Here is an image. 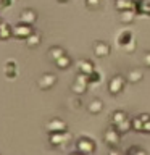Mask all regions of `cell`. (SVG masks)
Here are the masks:
<instances>
[{
    "label": "cell",
    "mask_w": 150,
    "mask_h": 155,
    "mask_svg": "<svg viewBox=\"0 0 150 155\" xmlns=\"http://www.w3.org/2000/svg\"><path fill=\"white\" fill-rule=\"evenodd\" d=\"M73 139V134L70 131H63V133H52L48 134V142H50L53 147H57V145H65L68 144L70 140Z\"/></svg>",
    "instance_id": "cell-1"
},
{
    "label": "cell",
    "mask_w": 150,
    "mask_h": 155,
    "mask_svg": "<svg viewBox=\"0 0 150 155\" xmlns=\"http://www.w3.org/2000/svg\"><path fill=\"white\" fill-rule=\"evenodd\" d=\"M76 149H77V152L82 153V155H92L95 150V142L89 137H81L76 144Z\"/></svg>",
    "instance_id": "cell-2"
},
{
    "label": "cell",
    "mask_w": 150,
    "mask_h": 155,
    "mask_svg": "<svg viewBox=\"0 0 150 155\" xmlns=\"http://www.w3.org/2000/svg\"><path fill=\"white\" fill-rule=\"evenodd\" d=\"M124 84H126V78L121 76V74H116L110 79L108 82V91L111 95H118L121 91L124 89Z\"/></svg>",
    "instance_id": "cell-3"
},
{
    "label": "cell",
    "mask_w": 150,
    "mask_h": 155,
    "mask_svg": "<svg viewBox=\"0 0 150 155\" xmlns=\"http://www.w3.org/2000/svg\"><path fill=\"white\" fill-rule=\"evenodd\" d=\"M45 129H47L48 134H52V133H63V131H68V124H66L65 120L52 118V120L45 124Z\"/></svg>",
    "instance_id": "cell-4"
},
{
    "label": "cell",
    "mask_w": 150,
    "mask_h": 155,
    "mask_svg": "<svg viewBox=\"0 0 150 155\" xmlns=\"http://www.w3.org/2000/svg\"><path fill=\"white\" fill-rule=\"evenodd\" d=\"M87 86H89V76L86 74H77V78L74 79V82L71 84V91H74L77 95L79 94H84V92L87 91Z\"/></svg>",
    "instance_id": "cell-5"
},
{
    "label": "cell",
    "mask_w": 150,
    "mask_h": 155,
    "mask_svg": "<svg viewBox=\"0 0 150 155\" xmlns=\"http://www.w3.org/2000/svg\"><path fill=\"white\" fill-rule=\"evenodd\" d=\"M55 84H57V76L52 74V73H45V74L41 76V78H39V81H37V86L41 87L42 91L52 89Z\"/></svg>",
    "instance_id": "cell-6"
},
{
    "label": "cell",
    "mask_w": 150,
    "mask_h": 155,
    "mask_svg": "<svg viewBox=\"0 0 150 155\" xmlns=\"http://www.w3.org/2000/svg\"><path fill=\"white\" fill-rule=\"evenodd\" d=\"M34 32V29H32V26H29V24H18V26H15L13 28V36H16V37H19V39H26L31 36V34Z\"/></svg>",
    "instance_id": "cell-7"
},
{
    "label": "cell",
    "mask_w": 150,
    "mask_h": 155,
    "mask_svg": "<svg viewBox=\"0 0 150 155\" xmlns=\"http://www.w3.org/2000/svg\"><path fill=\"white\" fill-rule=\"evenodd\" d=\"M103 140L106 142V145H110V147H116V145L119 144V133L115 128L106 129L105 134H103Z\"/></svg>",
    "instance_id": "cell-8"
},
{
    "label": "cell",
    "mask_w": 150,
    "mask_h": 155,
    "mask_svg": "<svg viewBox=\"0 0 150 155\" xmlns=\"http://www.w3.org/2000/svg\"><path fill=\"white\" fill-rule=\"evenodd\" d=\"M36 19H37V13L34 12V10H23L21 15H19V21H21L23 24H29V26H32L34 23H36Z\"/></svg>",
    "instance_id": "cell-9"
},
{
    "label": "cell",
    "mask_w": 150,
    "mask_h": 155,
    "mask_svg": "<svg viewBox=\"0 0 150 155\" xmlns=\"http://www.w3.org/2000/svg\"><path fill=\"white\" fill-rule=\"evenodd\" d=\"M94 53L100 58L110 55V45L103 41H97V42H94Z\"/></svg>",
    "instance_id": "cell-10"
},
{
    "label": "cell",
    "mask_w": 150,
    "mask_h": 155,
    "mask_svg": "<svg viewBox=\"0 0 150 155\" xmlns=\"http://www.w3.org/2000/svg\"><path fill=\"white\" fill-rule=\"evenodd\" d=\"M77 70H79V73L81 74H86V76H90L92 73L95 71V68H94V65H92V61L90 60H79L77 61Z\"/></svg>",
    "instance_id": "cell-11"
},
{
    "label": "cell",
    "mask_w": 150,
    "mask_h": 155,
    "mask_svg": "<svg viewBox=\"0 0 150 155\" xmlns=\"http://www.w3.org/2000/svg\"><path fill=\"white\" fill-rule=\"evenodd\" d=\"M87 110H89V113L97 115V113H100V111L103 110V104H102L100 99H94L89 105H87Z\"/></svg>",
    "instance_id": "cell-12"
},
{
    "label": "cell",
    "mask_w": 150,
    "mask_h": 155,
    "mask_svg": "<svg viewBox=\"0 0 150 155\" xmlns=\"http://www.w3.org/2000/svg\"><path fill=\"white\" fill-rule=\"evenodd\" d=\"M135 13L139 15H150V2L147 0H140V2L135 3Z\"/></svg>",
    "instance_id": "cell-13"
},
{
    "label": "cell",
    "mask_w": 150,
    "mask_h": 155,
    "mask_svg": "<svg viewBox=\"0 0 150 155\" xmlns=\"http://www.w3.org/2000/svg\"><path fill=\"white\" fill-rule=\"evenodd\" d=\"M126 120H128V115H126V111L116 110V111H113V115H111V124H113V126L123 123V121H126Z\"/></svg>",
    "instance_id": "cell-14"
},
{
    "label": "cell",
    "mask_w": 150,
    "mask_h": 155,
    "mask_svg": "<svg viewBox=\"0 0 150 155\" xmlns=\"http://www.w3.org/2000/svg\"><path fill=\"white\" fill-rule=\"evenodd\" d=\"M116 8L124 12V10H134L135 8V2L134 0H116Z\"/></svg>",
    "instance_id": "cell-15"
},
{
    "label": "cell",
    "mask_w": 150,
    "mask_h": 155,
    "mask_svg": "<svg viewBox=\"0 0 150 155\" xmlns=\"http://www.w3.org/2000/svg\"><path fill=\"white\" fill-rule=\"evenodd\" d=\"M131 39H134V37H132V32H131L129 29H123V31L118 34V44H119L121 47L126 45V44H128Z\"/></svg>",
    "instance_id": "cell-16"
},
{
    "label": "cell",
    "mask_w": 150,
    "mask_h": 155,
    "mask_svg": "<svg viewBox=\"0 0 150 155\" xmlns=\"http://www.w3.org/2000/svg\"><path fill=\"white\" fill-rule=\"evenodd\" d=\"M142 78H144V73L140 70H131L128 73V76H126V79L129 82H139V81H142Z\"/></svg>",
    "instance_id": "cell-17"
},
{
    "label": "cell",
    "mask_w": 150,
    "mask_h": 155,
    "mask_svg": "<svg viewBox=\"0 0 150 155\" xmlns=\"http://www.w3.org/2000/svg\"><path fill=\"white\" fill-rule=\"evenodd\" d=\"M48 55H50V58H52L53 61H57L58 58L65 57V55H66V52L63 50L61 47H50V50H48Z\"/></svg>",
    "instance_id": "cell-18"
},
{
    "label": "cell",
    "mask_w": 150,
    "mask_h": 155,
    "mask_svg": "<svg viewBox=\"0 0 150 155\" xmlns=\"http://www.w3.org/2000/svg\"><path fill=\"white\" fill-rule=\"evenodd\" d=\"M13 36V29L8 26L7 23H2L0 24V39L2 41H5V39H10Z\"/></svg>",
    "instance_id": "cell-19"
},
{
    "label": "cell",
    "mask_w": 150,
    "mask_h": 155,
    "mask_svg": "<svg viewBox=\"0 0 150 155\" xmlns=\"http://www.w3.org/2000/svg\"><path fill=\"white\" fill-rule=\"evenodd\" d=\"M134 15H135V10H124V12H121V16H119L121 23L129 24L134 19Z\"/></svg>",
    "instance_id": "cell-20"
},
{
    "label": "cell",
    "mask_w": 150,
    "mask_h": 155,
    "mask_svg": "<svg viewBox=\"0 0 150 155\" xmlns=\"http://www.w3.org/2000/svg\"><path fill=\"white\" fill-rule=\"evenodd\" d=\"M41 44V34L39 32H32L31 36L26 39V45L28 47H37Z\"/></svg>",
    "instance_id": "cell-21"
},
{
    "label": "cell",
    "mask_w": 150,
    "mask_h": 155,
    "mask_svg": "<svg viewBox=\"0 0 150 155\" xmlns=\"http://www.w3.org/2000/svg\"><path fill=\"white\" fill-rule=\"evenodd\" d=\"M113 128L118 131L119 134H124V133H128V131L132 128V123H131V120L128 118L126 121H123V123H119V124H116V126H113Z\"/></svg>",
    "instance_id": "cell-22"
},
{
    "label": "cell",
    "mask_w": 150,
    "mask_h": 155,
    "mask_svg": "<svg viewBox=\"0 0 150 155\" xmlns=\"http://www.w3.org/2000/svg\"><path fill=\"white\" fill-rule=\"evenodd\" d=\"M16 73H18V70H16V65H15L13 61H8L7 65H5V74H7L10 79H13V78L16 76Z\"/></svg>",
    "instance_id": "cell-23"
},
{
    "label": "cell",
    "mask_w": 150,
    "mask_h": 155,
    "mask_svg": "<svg viewBox=\"0 0 150 155\" xmlns=\"http://www.w3.org/2000/svg\"><path fill=\"white\" fill-rule=\"evenodd\" d=\"M140 121H142V133H150V115L144 113L139 116Z\"/></svg>",
    "instance_id": "cell-24"
},
{
    "label": "cell",
    "mask_w": 150,
    "mask_h": 155,
    "mask_svg": "<svg viewBox=\"0 0 150 155\" xmlns=\"http://www.w3.org/2000/svg\"><path fill=\"white\" fill-rule=\"evenodd\" d=\"M55 63H57V66L60 68V70H66V68H68V66L71 65V58L68 57V55H65V57L58 58V60H57Z\"/></svg>",
    "instance_id": "cell-25"
},
{
    "label": "cell",
    "mask_w": 150,
    "mask_h": 155,
    "mask_svg": "<svg viewBox=\"0 0 150 155\" xmlns=\"http://www.w3.org/2000/svg\"><path fill=\"white\" fill-rule=\"evenodd\" d=\"M128 155H147V152H145L142 147L134 145V147H129L128 149Z\"/></svg>",
    "instance_id": "cell-26"
},
{
    "label": "cell",
    "mask_w": 150,
    "mask_h": 155,
    "mask_svg": "<svg viewBox=\"0 0 150 155\" xmlns=\"http://www.w3.org/2000/svg\"><path fill=\"white\" fill-rule=\"evenodd\" d=\"M123 48H124V50L128 52V53L134 52V50H135V39H131V41L126 44V45H123Z\"/></svg>",
    "instance_id": "cell-27"
},
{
    "label": "cell",
    "mask_w": 150,
    "mask_h": 155,
    "mask_svg": "<svg viewBox=\"0 0 150 155\" xmlns=\"http://www.w3.org/2000/svg\"><path fill=\"white\" fill-rule=\"evenodd\" d=\"M86 5L89 8H97L100 7V0H86Z\"/></svg>",
    "instance_id": "cell-28"
},
{
    "label": "cell",
    "mask_w": 150,
    "mask_h": 155,
    "mask_svg": "<svg viewBox=\"0 0 150 155\" xmlns=\"http://www.w3.org/2000/svg\"><path fill=\"white\" fill-rule=\"evenodd\" d=\"M100 79V74H99V73H97V71H94V73H92V74L89 76V84H90V82H97V81H99Z\"/></svg>",
    "instance_id": "cell-29"
},
{
    "label": "cell",
    "mask_w": 150,
    "mask_h": 155,
    "mask_svg": "<svg viewBox=\"0 0 150 155\" xmlns=\"http://www.w3.org/2000/svg\"><path fill=\"white\" fill-rule=\"evenodd\" d=\"M142 60H144V63H145V66H148V68H150V52L145 53V55L142 57Z\"/></svg>",
    "instance_id": "cell-30"
},
{
    "label": "cell",
    "mask_w": 150,
    "mask_h": 155,
    "mask_svg": "<svg viewBox=\"0 0 150 155\" xmlns=\"http://www.w3.org/2000/svg\"><path fill=\"white\" fill-rule=\"evenodd\" d=\"M13 2H10V0H0V7L2 8H7V7H10Z\"/></svg>",
    "instance_id": "cell-31"
},
{
    "label": "cell",
    "mask_w": 150,
    "mask_h": 155,
    "mask_svg": "<svg viewBox=\"0 0 150 155\" xmlns=\"http://www.w3.org/2000/svg\"><path fill=\"white\" fill-rule=\"evenodd\" d=\"M108 155H119V153H118V152H116V150L113 149V150H110V153H108Z\"/></svg>",
    "instance_id": "cell-32"
},
{
    "label": "cell",
    "mask_w": 150,
    "mask_h": 155,
    "mask_svg": "<svg viewBox=\"0 0 150 155\" xmlns=\"http://www.w3.org/2000/svg\"><path fill=\"white\" fill-rule=\"evenodd\" d=\"M71 155H82V153H79V152H74V153H71Z\"/></svg>",
    "instance_id": "cell-33"
},
{
    "label": "cell",
    "mask_w": 150,
    "mask_h": 155,
    "mask_svg": "<svg viewBox=\"0 0 150 155\" xmlns=\"http://www.w3.org/2000/svg\"><path fill=\"white\" fill-rule=\"evenodd\" d=\"M60 2H68V0H60Z\"/></svg>",
    "instance_id": "cell-34"
},
{
    "label": "cell",
    "mask_w": 150,
    "mask_h": 155,
    "mask_svg": "<svg viewBox=\"0 0 150 155\" xmlns=\"http://www.w3.org/2000/svg\"><path fill=\"white\" fill-rule=\"evenodd\" d=\"M10 2H15V0H10Z\"/></svg>",
    "instance_id": "cell-35"
},
{
    "label": "cell",
    "mask_w": 150,
    "mask_h": 155,
    "mask_svg": "<svg viewBox=\"0 0 150 155\" xmlns=\"http://www.w3.org/2000/svg\"><path fill=\"white\" fill-rule=\"evenodd\" d=\"M0 24H2V19H0Z\"/></svg>",
    "instance_id": "cell-36"
}]
</instances>
